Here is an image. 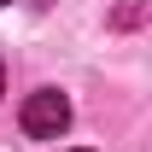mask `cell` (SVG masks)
<instances>
[{"label": "cell", "mask_w": 152, "mask_h": 152, "mask_svg": "<svg viewBox=\"0 0 152 152\" xmlns=\"http://www.w3.org/2000/svg\"><path fill=\"white\" fill-rule=\"evenodd\" d=\"M18 123H23V134H29V140H58V134L70 129V99L58 94V88H35V94L23 99Z\"/></svg>", "instance_id": "1"}, {"label": "cell", "mask_w": 152, "mask_h": 152, "mask_svg": "<svg viewBox=\"0 0 152 152\" xmlns=\"http://www.w3.org/2000/svg\"><path fill=\"white\" fill-rule=\"evenodd\" d=\"M0 94H6V64H0Z\"/></svg>", "instance_id": "2"}, {"label": "cell", "mask_w": 152, "mask_h": 152, "mask_svg": "<svg viewBox=\"0 0 152 152\" xmlns=\"http://www.w3.org/2000/svg\"><path fill=\"white\" fill-rule=\"evenodd\" d=\"M70 152H94V146H70Z\"/></svg>", "instance_id": "3"}, {"label": "cell", "mask_w": 152, "mask_h": 152, "mask_svg": "<svg viewBox=\"0 0 152 152\" xmlns=\"http://www.w3.org/2000/svg\"><path fill=\"white\" fill-rule=\"evenodd\" d=\"M0 6H6V0H0Z\"/></svg>", "instance_id": "4"}]
</instances>
